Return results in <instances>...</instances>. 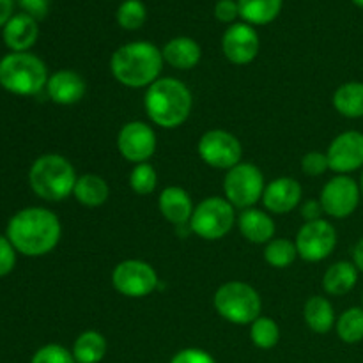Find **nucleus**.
Masks as SVG:
<instances>
[{"label": "nucleus", "mask_w": 363, "mask_h": 363, "mask_svg": "<svg viewBox=\"0 0 363 363\" xmlns=\"http://www.w3.org/2000/svg\"><path fill=\"white\" fill-rule=\"evenodd\" d=\"M62 227L55 213L45 208L18 211L7 225V240L27 257H41L59 245Z\"/></svg>", "instance_id": "1"}, {"label": "nucleus", "mask_w": 363, "mask_h": 363, "mask_svg": "<svg viewBox=\"0 0 363 363\" xmlns=\"http://www.w3.org/2000/svg\"><path fill=\"white\" fill-rule=\"evenodd\" d=\"M163 62L165 60L162 50L156 48L152 43L135 41L123 45L113 52L110 59V71L124 87L142 89L158 80Z\"/></svg>", "instance_id": "2"}, {"label": "nucleus", "mask_w": 363, "mask_h": 363, "mask_svg": "<svg viewBox=\"0 0 363 363\" xmlns=\"http://www.w3.org/2000/svg\"><path fill=\"white\" fill-rule=\"evenodd\" d=\"M144 106L156 126L174 130L190 117L194 98L190 89L177 78H158L145 91Z\"/></svg>", "instance_id": "3"}, {"label": "nucleus", "mask_w": 363, "mask_h": 363, "mask_svg": "<svg viewBox=\"0 0 363 363\" xmlns=\"http://www.w3.org/2000/svg\"><path fill=\"white\" fill-rule=\"evenodd\" d=\"M77 179L73 165L60 155L39 156L28 170V183L34 194L50 202L69 197Z\"/></svg>", "instance_id": "4"}, {"label": "nucleus", "mask_w": 363, "mask_h": 363, "mask_svg": "<svg viewBox=\"0 0 363 363\" xmlns=\"http://www.w3.org/2000/svg\"><path fill=\"white\" fill-rule=\"evenodd\" d=\"M48 84V71L39 57L13 52L0 60V85L18 96H34Z\"/></svg>", "instance_id": "5"}, {"label": "nucleus", "mask_w": 363, "mask_h": 363, "mask_svg": "<svg viewBox=\"0 0 363 363\" xmlns=\"http://www.w3.org/2000/svg\"><path fill=\"white\" fill-rule=\"evenodd\" d=\"M216 312L233 325H252L262 308L261 296L247 282H225L216 289L213 298Z\"/></svg>", "instance_id": "6"}, {"label": "nucleus", "mask_w": 363, "mask_h": 363, "mask_svg": "<svg viewBox=\"0 0 363 363\" xmlns=\"http://www.w3.org/2000/svg\"><path fill=\"white\" fill-rule=\"evenodd\" d=\"M234 223H236L234 206L227 199L209 197L204 199L194 209V215L190 218V229L202 240L216 241L229 234Z\"/></svg>", "instance_id": "7"}, {"label": "nucleus", "mask_w": 363, "mask_h": 363, "mask_svg": "<svg viewBox=\"0 0 363 363\" xmlns=\"http://www.w3.org/2000/svg\"><path fill=\"white\" fill-rule=\"evenodd\" d=\"M264 176L254 163H238L227 170L223 179L225 199L240 209L254 208L264 194Z\"/></svg>", "instance_id": "8"}, {"label": "nucleus", "mask_w": 363, "mask_h": 363, "mask_svg": "<svg viewBox=\"0 0 363 363\" xmlns=\"http://www.w3.org/2000/svg\"><path fill=\"white\" fill-rule=\"evenodd\" d=\"M160 280L151 264L138 259L119 262L112 272V286L126 298H145L155 293Z\"/></svg>", "instance_id": "9"}, {"label": "nucleus", "mask_w": 363, "mask_h": 363, "mask_svg": "<svg viewBox=\"0 0 363 363\" xmlns=\"http://www.w3.org/2000/svg\"><path fill=\"white\" fill-rule=\"evenodd\" d=\"M197 152L206 165L213 169L229 170L241 163L243 147L233 133L225 130H209L201 137Z\"/></svg>", "instance_id": "10"}, {"label": "nucleus", "mask_w": 363, "mask_h": 363, "mask_svg": "<svg viewBox=\"0 0 363 363\" xmlns=\"http://www.w3.org/2000/svg\"><path fill=\"white\" fill-rule=\"evenodd\" d=\"M337 247V230L326 220L305 222V225L298 230L296 250L303 261L319 262L332 255Z\"/></svg>", "instance_id": "11"}, {"label": "nucleus", "mask_w": 363, "mask_h": 363, "mask_svg": "<svg viewBox=\"0 0 363 363\" xmlns=\"http://www.w3.org/2000/svg\"><path fill=\"white\" fill-rule=\"evenodd\" d=\"M360 184L350 176H337L330 179L321 190V206L326 215L333 218H347L360 204Z\"/></svg>", "instance_id": "12"}, {"label": "nucleus", "mask_w": 363, "mask_h": 363, "mask_svg": "<svg viewBox=\"0 0 363 363\" xmlns=\"http://www.w3.org/2000/svg\"><path fill=\"white\" fill-rule=\"evenodd\" d=\"M117 149L124 160L135 165L147 163L156 151L155 130L142 121L126 123L117 135Z\"/></svg>", "instance_id": "13"}, {"label": "nucleus", "mask_w": 363, "mask_h": 363, "mask_svg": "<svg viewBox=\"0 0 363 363\" xmlns=\"http://www.w3.org/2000/svg\"><path fill=\"white\" fill-rule=\"evenodd\" d=\"M330 170L339 176H347L350 172L363 167V133L360 131H344L333 138L328 151Z\"/></svg>", "instance_id": "14"}, {"label": "nucleus", "mask_w": 363, "mask_h": 363, "mask_svg": "<svg viewBox=\"0 0 363 363\" xmlns=\"http://www.w3.org/2000/svg\"><path fill=\"white\" fill-rule=\"evenodd\" d=\"M222 50L225 59L233 64H250L259 53L257 32L248 23H233L223 34Z\"/></svg>", "instance_id": "15"}, {"label": "nucleus", "mask_w": 363, "mask_h": 363, "mask_svg": "<svg viewBox=\"0 0 363 363\" xmlns=\"http://www.w3.org/2000/svg\"><path fill=\"white\" fill-rule=\"evenodd\" d=\"M301 195H303V190L296 179L277 177L264 188L262 202L268 211L275 213V215H287L300 204Z\"/></svg>", "instance_id": "16"}, {"label": "nucleus", "mask_w": 363, "mask_h": 363, "mask_svg": "<svg viewBox=\"0 0 363 363\" xmlns=\"http://www.w3.org/2000/svg\"><path fill=\"white\" fill-rule=\"evenodd\" d=\"M46 91L52 101L59 105H74L85 94V82L77 71L60 69L48 78Z\"/></svg>", "instance_id": "17"}, {"label": "nucleus", "mask_w": 363, "mask_h": 363, "mask_svg": "<svg viewBox=\"0 0 363 363\" xmlns=\"http://www.w3.org/2000/svg\"><path fill=\"white\" fill-rule=\"evenodd\" d=\"M39 35L38 20L27 13L14 14L4 25V43L13 52H27L35 45Z\"/></svg>", "instance_id": "18"}, {"label": "nucleus", "mask_w": 363, "mask_h": 363, "mask_svg": "<svg viewBox=\"0 0 363 363\" xmlns=\"http://www.w3.org/2000/svg\"><path fill=\"white\" fill-rule=\"evenodd\" d=\"M158 208L162 211L163 218L177 227L190 223V218L195 209L188 191L179 186L165 188L158 199Z\"/></svg>", "instance_id": "19"}, {"label": "nucleus", "mask_w": 363, "mask_h": 363, "mask_svg": "<svg viewBox=\"0 0 363 363\" xmlns=\"http://www.w3.org/2000/svg\"><path fill=\"white\" fill-rule=\"evenodd\" d=\"M238 223H240V230L243 238L250 243L266 245L275 236V222H273L268 213L261 211V209H243Z\"/></svg>", "instance_id": "20"}, {"label": "nucleus", "mask_w": 363, "mask_h": 363, "mask_svg": "<svg viewBox=\"0 0 363 363\" xmlns=\"http://www.w3.org/2000/svg\"><path fill=\"white\" fill-rule=\"evenodd\" d=\"M163 60L176 69H191L201 62L202 50L199 43L191 38H174L163 46Z\"/></svg>", "instance_id": "21"}, {"label": "nucleus", "mask_w": 363, "mask_h": 363, "mask_svg": "<svg viewBox=\"0 0 363 363\" xmlns=\"http://www.w3.org/2000/svg\"><path fill=\"white\" fill-rule=\"evenodd\" d=\"M358 282V269L353 262L340 261L330 266L323 277V287L332 296H344Z\"/></svg>", "instance_id": "22"}, {"label": "nucleus", "mask_w": 363, "mask_h": 363, "mask_svg": "<svg viewBox=\"0 0 363 363\" xmlns=\"http://www.w3.org/2000/svg\"><path fill=\"white\" fill-rule=\"evenodd\" d=\"M73 195L82 206L98 208V206H103L108 201L110 188L103 177L96 176V174H84L74 183Z\"/></svg>", "instance_id": "23"}, {"label": "nucleus", "mask_w": 363, "mask_h": 363, "mask_svg": "<svg viewBox=\"0 0 363 363\" xmlns=\"http://www.w3.org/2000/svg\"><path fill=\"white\" fill-rule=\"evenodd\" d=\"M333 106L340 116L347 119L363 117V84L362 82H347L342 84L333 94Z\"/></svg>", "instance_id": "24"}, {"label": "nucleus", "mask_w": 363, "mask_h": 363, "mask_svg": "<svg viewBox=\"0 0 363 363\" xmlns=\"http://www.w3.org/2000/svg\"><path fill=\"white\" fill-rule=\"evenodd\" d=\"M303 318L308 328L315 333H328L335 326V312L332 303L323 296L308 298L303 308Z\"/></svg>", "instance_id": "25"}, {"label": "nucleus", "mask_w": 363, "mask_h": 363, "mask_svg": "<svg viewBox=\"0 0 363 363\" xmlns=\"http://www.w3.org/2000/svg\"><path fill=\"white\" fill-rule=\"evenodd\" d=\"M284 0H238L240 16L248 25H268L282 11Z\"/></svg>", "instance_id": "26"}, {"label": "nucleus", "mask_w": 363, "mask_h": 363, "mask_svg": "<svg viewBox=\"0 0 363 363\" xmlns=\"http://www.w3.org/2000/svg\"><path fill=\"white\" fill-rule=\"evenodd\" d=\"M71 353L77 363H99L106 354L105 337L94 330L80 333L74 340Z\"/></svg>", "instance_id": "27"}, {"label": "nucleus", "mask_w": 363, "mask_h": 363, "mask_svg": "<svg viewBox=\"0 0 363 363\" xmlns=\"http://www.w3.org/2000/svg\"><path fill=\"white\" fill-rule=\"evenodd\" d=\"M298 257L296 243H293L287 238H277L266 243L264 261L273 268H289Z\"/></svg>", "instance_id": "28"}, {"label": "nucleus", "mask_w": 363, "mask_h": 363, "mask_svg": "<svg viewBox=\"0 0 363 363\" xmlns=\"http://www.w3.org/2000/svg\"><path fill=\"white\" fill-rule=\"evenodd\" d=\"M339 339L346 344H358L363 340V308L353 307L342 312L335 323Z\"/></svg>", "instance_id": "29"}, {"label": "nucleus", "mask_w": 363, "mask_h": 363, "mask_svg": "<svg viewBox=\"0 0 363 363\" xmlns=\"http://www.w3.org/2000/svg\"><path fill=\"white\" fill-rule=\"evenodd\" d=\"M250 339L259 350H273L280 340V328L272 318H257L250 326Z\"/></svg>", "instance_id": "30"}, {"label": "nucleus", "mask_w": 363, "mask_h": 363, "mask_svg": "<svg viewBox=\"0 0 363 363\" xmlns=\"http://www.w3.org/2000/svg\"><path fill=\"white\" fill-rule=\"evenodd\" d=\"M147 11L140 0H124L117 9V23L124 30H137L145 23Z\"/></svg>", "instance_id": "31"}, {"label": "nucleus", "mask_w": 363, "mask_h": 363, "mask_svg": "<svg viewBox=\"0 0 363 363\" xmlns=\"http://www.w3.org/2000/svg\"><path fill=\"white\" fill-rule=\"evenodd\" d=\"M158 184V176L151 163H138L130 174V186L137 195H149Z\"/></svg>", "instance_id": "32"}, {"label": "nucleus", "mask_w": 363, "mask_h": 363, "mask_svg": "<svg viewBox=\"0 0 363 363\" xmlns=\"http://www.w3.org/2000/svg\"><path fill=\"white\" fill-rule=\"evenodd\" d=\"M30 363H77L73 353L66 350L60 344H46L41 350L35 351Z\"/></svg>", "instance_id": "33"}, {"label": "nucleus", "mask_w": 363, "mask_h": 363, "mask_svg": "<svg viewBox=\"0 0 363 363\" xmlns=\"http://www.w3.org/2000/svg\"><path fill=\"white\" fill-rule=\"evenodd\" d=\"M301 169L307 176H323L330 169L328 156L321 151H311L301 160Z\"/></svg>", "instance_id": "34"}, {"label": "nucleus", "mask_w": 363, "mask_h": 363, "mask_svg": "<svg viewBox=\"0 0 363 363\" xmlns=\"http://www.w3.org/2000/svg\"><path fill=\"white\" fill-rule=\"evenodd\" d=\"M14 264H16V248L6 236H0V277L9 275Z\"/></svg>", "instance_id": "35"}, {"label": "nucleus", "mask_w": 363, "mask_h": 363, "mask_svg": "<svg viewBox=\"0 0 363 363\" xmlns=\"http://www.w3.org/2000/svg\"><path fill=\"white\" fill-rule=\"evenodd\" d=\"M170 363H216L215 358L204 350H197V347H188V350L179 351L172 357Z\"/></svg>", "instance_id": "36"}, {"label": "nucleus", "mask_w": 363, "mask_h": 363, "mask_svg": "<svg viewBox=\"0 0 363 363\" xmlns=\"http://www.w3.org/2000/svg\"><path fill=\"white\" fill-rule=\"evenodd\" d=\"M215 16L222 23H233L240 16L238 0H218L215 6Z\"/></svg>", "instance_id": "37"}, {"label": "nucleus", "mask_w": 363, "mask_h": 363, "mask_svg": "<svg viewBox=\"0 0 363 363\" xmlns=\"http://www.w3.org/2000/svg\"><path fill=\"white\" fill-rule=\"evenodd\" d=\"M21 4V7L25 9V13L34 16L35 20H43V18L48 14L50 0H18Z\"/></svg>", "instance_id": "38"}, {"label": "nucleus", "mask_w": 363, "mask_h": 363, "mask_svg": "<svg viewBox=\"0 0 363 363\" xmlns=\"http://www.w3.org/2000/svg\"><path fill=\"white\" fill-rule=\"evenodd\" d=\"M323 211H325V209H323L321 202L308 201L305 202L303 208H301V216H303L307 222H315V220H321Z\"/></svg>", "instance_id": "39"}, {"label": "nucleus", "mask_w": 363, "mask_h": 363, "mask_svg": "<svg viewBox=\"0 0 363 363\" xmlns=\"http://www.w3.org/2000/svg\"><path fill=\"white\" fill-rule=\"evenodd\" d=\"M13 14V0H0V27L11 20Z\"/></svg>", "instance_id": "40"}, {"label": "nucleus", "mask_w": 363, "mask_h": 363, "mask_svg": "<svg viewBox=\"0 0 363 363\" xmlns=\"http://www.w3.org/2000/svg\"><path fill=\"white\" fill-rule=\"evenodd\" d=\"M353 264L357 266L358 272L363 273V238L357 243L353 250Z\"/></svg>", "instance_id": "41"}, {"label": "nucleus", "mask_w": 363, "mask_h": 363, "mask_svg": "<svg viewBox=\"0 0 363 363\" xmlns=\"http://www.w3.org/2000/svg\"><path fill=\"white\" fill-rule=\"evenodd\" d=\"M353 4H354V6L362 7V9H363V0H353Z\"/></svg>", "instance_id": "42"}, {"label": "nucleus", "mask_w": 363, "mask_h": 363, "mask_svg": "<svg viewBox=\"0 0 363 363\" xmlns=\"http://www.w3.org/2000/svg\"><path fill=\"white\" fill-rule=\"evenodd\" d=\"M360 191H362V197H363V172H362V179H360Z\"/></svg>", "instance_id": "43"}]
</instances>
